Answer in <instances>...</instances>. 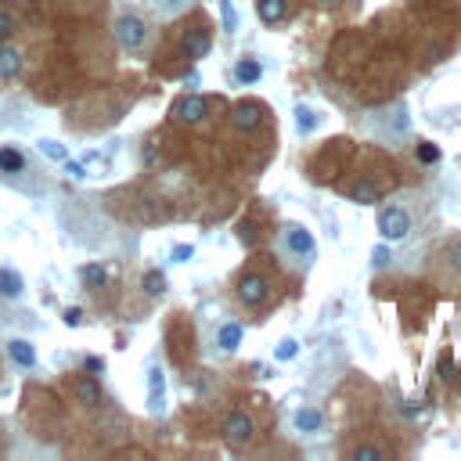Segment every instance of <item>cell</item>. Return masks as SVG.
Masks as SVG:
<instances>
[{
    "mask_svg": "<svg viewBox=\"0 0 461 461\" xmlns=\"http://www.w3.org/2000/svg\"><path fill=\"white\" fill-rule=\"evenodd\" d=\"M234 296H238V303H242L245 310L267 307V299H270V281H267V274H260V270H245V274L234 281Z\"/></svg>",
    "mask_w": 461,
    "mask_h": 461,
    "instance_id": "6da1fadb",
    "label": "cell"
},
{
    "mask_svg": "<svg viewBox=\"0 0 461 461\" xmlns=\"http://www.w3.org/2000/svg\"><path fill=\"white\" fill-rule=\"evenodd\" d=\"M112 33H116V43L123 51H141V47L148 43V22L141 19V14H119Z\"/></svg>",
    "mask_w": 461,
    "mask_h": 461,
    "instance_id": "7a4b0ae2",
    "label": "cell"
},
{
    "mask_svg": "<svg viewBox=\"0 0 461 461\" xmlns=\"http://www.w3.org/2000/svg\"><path fill=\"white\" fill-rule=\"evenodd\" d=\"M181 47H184V58H187V61H202L205 54L213 51V29H209V22H205V19H195L192 25L184 29Z\"/></svg>",
    "mask_w": 461,
    "mask_h": 461,
    "instance_id": "3957f363",
    "label": "cell"
},
{
    "mask_svg": "<svg viewBox=\"0 0 461 461\" xmlns=\"http://www.w3.org/2000/svg\"><path fill=\"white\" fill-rule=\"evenodd\" d=\"M205 116H209V101L202 94H184L170 105V119L181 123V126H202Z\"/></svg>",
    "mask_w": 461,
    "mask_h": 461,
    "instance_id": "277c9868",
    "label": "cell"
},
{
    "mask_svg": "<svg viewBox=\"0 0 461 461\" xmlns=\"http://www.w3.org/2000/svg\"><path fill=\"white\" fill-rule=\"evenodd\" d=\"M220 433H224V440L231 443V447H245V443H252V436H256V422H252L249 411H227L224 415V425H220Z\"/></svg>",
    "mask_w": 461,
    "mask_h": 461,
    "instance_id": "5b68a950",
    "label": "cell"
},
{
    "mask_svg": "<svg viewBox=\"0 0 461 461\" xmlns=\"http://www.w3.org/2000/svg\"><path fill=\"white\" fill-rule=\"evenodd\" d=\"M378 234H382V242H404V238L411 234L407 209H400V205H386V209L378 213Z\"/></svg>",
    "mask_w": 461,
    "mask_h": 461,
    "instance_id": "8992f818",
    "label": "cell"
},
{
    "mask_svg": "<svg viewBox=\"0 0 461 461\" xmlns=\"http://www.w3.org/2000/svg\"><path fill=\"white\" fill-rule=\"evenodd\" d=\"M263 116H267V108L260 101H238V105H231V112H227V119H231V126H234L238 134L260 130Z\"/></svg>",
    "mask_w": 461,
    "mask_h": 461,
    "instance_id": "52a82bcc",
    "label": "cell"
},
{
    "mask_svg": "<svg viewBox=\"0 0 461 461\" xmlns=\"http://www.w3.org/2000/svg\"><path fill=\"white\" fill-rule=\"evenodd\" d=\"M281 242H285V249L292 252V256H299V260H310L314 252H317V242H314V234L307 231V227H299V224H289L281 231Z\"/></svg>",
    "mask_w": 461,
    "mask_h": 461,
    "instance_id": "ba28073f",
    "label": "cell"
},
{
    "mask_svg": "<svg viewBox=\"0 0 461 461\" xmlns=\"http://www.w3.org/2000/svg\"><path fill=\"white\" fill-rule=\"evenodd\" d=\"M72 396H76V404H83V407H98L105 400L101 382L94 375H76L72 378Z\"/></svg>",
    "mask_w": 461,
    "mask_h": 461,
    "instance_id": "9c48e42d",
    "label": "cell"
},
{
    "mask_svg": "<svg viewBox=\"0 0 461 461\" xmlns=\"http://www.w3.org/2000/svg\"><path fill=\"white\" fill-rule=\"evenodd\" d=\"M242 339H245V328L238 321H227V325L216 328V346L224 349V354H234V349L242 346Z\"/></svg>",
    "mask_w": 461,
    "mask_h": 461,
    "instance_id": "30bf717a",
    "label": "cell"
},
{
    "mask_svg": "<svg viewBox=\"0 0 461 461\" xmlns=\"http://www.w3.org/2000/svg\"><path fill=\"white\" fill-rule=\"evenodd\" d=\"M289 14V0H256V19L263 25H278Z\"/></svg>",
    "mask_w": 461,
    "mask_h": 461,
    "instance_id": "8fae6325",
    "label": "cell"
},
{
    "mask_svg": "<svg viewBox=\"0 0 461 461\" xmlns=\"http://www.w3.org/2000/svg\"><path fill=\"white\" fill-rule=\"evenodd\" d=\"M8 357L19 364V368H37V346L29 339H11L8 342Z\"/></svg>",
    "mask_w": 461,
    "mask_h": 461,
    "instance_id": "7c38bea8",
    "label": "cell"
},
{
    "mask_svg": "<svg viewBox=\"0 0 461 461\" xmlns=\"http://www.w3.org/2000/svg\"><path fill=\"white\" fill-rule=\"evenodd\" d=\"M349 198H354L357 205H375L378 198H382V184H375V181H357L354 187H349Z\"/></svg>",
    "mask_w": 461,
    "mask_h": 461,
    "instance_id": "4fadbf2b",
    "label": "cell"
},
{
    "mask_svg": "<svg viewBox=\"0 0 461 461\" xmlns=\"http://www.w3.org/2000/svg\"><path fill=\"white\" fill-rule=\"evenodd\" d=\"M22 289H25V281H22L19 270L0 267V296H4V299H19V296H22Z\"/></svg>",
    "mask_w": 461,
    "mask_h": 461,
    "instance_id": "5bb4252c",
    "label": "cell"
},
{
    "mask_svg": "<svg viewBox=\"0 0 461 461\" xmlns=\"http://www.w3.org/2000/svg\"><path fill=\"white\" fill-rule=\"evenodd\" d=\"M292 422H296V429H299V433H317V429L325 425V415H321L317 407H299Z\"/></svg>",
    "mask_w": 461,
    "mask_h": 461,
    "instance_id": "9a60e30c",
    "label": "cell"
},
{
    "mask_svg": "<svg viewBox=\"0 0 461 461\" xmlns=\"http://www.w3.org/2000/svg\"><path fill=\"white\" fill-rule=\"evenodd\" d=\"M260 76H263V65L256 58H238V65H234L238 83H260Z\"/></svg>",
    "mask_w": 461,
    "mask_h": 461,
    "instance_id": "2e32d148",
    "label": "cell"
},
{
    "mask_svg": "<svg viewBox=\"0 0 461 461\" xmlns=\"http://www.w3.org/2000/svg\"><path fill=\"white\" fill-rule=\"evenodd\" d=\"M22 72V54L11 47H0V79H14Z\"/></svg>",
    "mask_w": 461,
    "mask_h": 461,
    "instance_id": "e0dca14e",
    "label": "cell"
},
{
    "mask_svg": "<svg viewBox=\"0 0 461 461\" xmlns=\"http://www.w3.org/2000/svg\"><path fill=\"white\" fill-rule=\"evenodd\" d=\"M163 386H166L163 368H152V371H148V389H152L148 404H152V411H163Z\"/></svg>",
    "mask_w": 461,
    "mask_h": 461,
    "instance_id": "ac0fdd59",
    "label": "cell"
},
{
    "mask_svg": "<svg viewBox=\"0 0 461 461\" xmlns=\"http://www.w3.org/2000/svg\"><path fill=\"white\" fill-rule=\"evenodd\" d=\"M25 170V155L19 148H0V173H22Z\"/></svg>",
    "mask_w": 461,
    "mask_h": 461,
    "instance_id": "d6986e66",
    "label": "cell"
},
{
    "mask_svg": "<svg viewBox=\"0 0 461 461\" xmlns=\"http://www.w3.org/2000/svg\"><path fill=\"white\" fill-rule=\"evenodd\" d=\"M141 289H145L152 299H158L166 292V274L163 270H145V278H141Z\"/></svg>",
    "mask_w": 461,
    "mask_h": 461,
    "instance_id": "ffe728a7",
    "label": "cell"
},
{
    "mask_svg": "<svg viewBox=\"0 0 461 461\" xmlns=\"http://www.w3.org/2000/svg\"><path fill=\"white\" fill-rule=\"evenodd\" d=\"M79 278H83L87 289H105V281H108V274H105L101 263H87L83 270H79Z\"/></svg>",
    "mask_w": 461,
    "mask_h": 461,
    "instance_id": "44dd1931",
    "label": "cell"
},
{
    "mask_svg": "<svg viewBox=\"0 0 461 461\" xmlns=\"http://www.w3.org/2000/svg\"><path fill=\"white\" fill-rule=\"evenodd\" d=\"M314 126H317V112L307 108V105H299L296 108V130L299 134H314Z\"/></svg>",
    "mask_w": 461,
    "mask_h": 461,
    "instance_id": "7402d4cb",
    "label": "cell"
},
{
    "mask_svg": "<svg viewBox=\"0 0 461 461\" xmlns=\"http://www.w3.org/2000/svg\"><path fill=\"white\" fill-rule=\"evenodd\" d=\"M40 152H43L47 158H54V163H65V158H69L65 145H58V141H51V137H43V141H40Z\"/></svg>",
    "mask_w": 461,
    "mask_h": 461,
    "instance_id": "603a6c76",
    "label": "cell"
},
{
    "mask_svg": "<svg viewBox=\"0 0 461 461\" xmlns=\"http://www.w3.org/2000/svg\"><path fill=\"white\" fill-rule=\"evenodd\" d=\"M415 155H418V163H425V166H433V163H440V148L433 145V141H422V145L415 148Z\"/></svg>",
    "mask_w": 461,
    "mask_h": 461,
    "instance_id": "cb8c5ba5",
    "label": "cell"
},
{
    "mask_svg": "<svg viewBox=\"0 0 461 461\" xmlns=\"http://www.w3.org/2000/svg\"><path fill=\"white\" fill-rule=\"evenodd\" d=\"M349 458H354V461H378V458H386V451L382 447H368V443H364V447L349 451Z\"/></svg>",
    "mask_w": 461,
    "mask_h": 461,
    "instance_id": "d4e9b609",
    "label": "cell"
},
{
    "mask_svg": "<svg viewBox=\"0 0 461 461\" xmlns=\"http://www.w3.org/2000/svg\"><path fill=\"white\" fill-rule=\"evenodd\" d=\"M296 354H299V342H296V339H281L278 349H274L278 360H296Z\"/></svg>",
    "mask_w": 461,
    "mask_h": 461,
    "instance_id": "484cf974",
    "label": "cell"
},
{
    "mask_svg": "<svg viewBox=\"0 0 461 461\" xmlns=\"http://www.w3.org/2000/svg\"><path fill=\"white\" fill-rule=\"evenodd\" d=\"M14 29H19V22H14V14L8 8H0V40H8Z\"/></svg>",
    "mask_w": 461,
    "mask_h": 461,
    "instance_id": "4316f807",
    "label": "cell"
},
{
    "mask_svg": "<svg viewBox=\"0 0 461 461\" xmlns=\"http://www.w3.org/2000/svg\"><path fill=\"white\" fill-rule=\"evenodd\" d=\"M389 260H393V256H389V249H386V245H378V249L371 252V263H375L378 270H382V267H386Z\"/></svg>",
    "mask_w": 461,
    "mask_h": 461,
    "instance_id": "83f0119b",
    "label": "cell"
},
{
    "mask_svg": "<svg viewBox=\"0 0 461 461\" xmlns=\"http://www.w3.org/2000/svg\"><path fill=\"white\" fill-rule=\"evenodd\" d=\"M220 11H224V25H227V33H234V25H238V19H234V8H231L227 0H224V4H220Z\"/></svg>",
    "mask_w": 461,
    "mask_h": 461,
    "instance_id": "f1b7e54d",
    "label": "cell"
},
{
    "mask_svg": "<svg viewBox=\"0 0 461 461\" xmlns=\"http://www.w3.org/2000/svg\"><path fill=\"white\" fill-rule=\"evenodd\" d=\"M192 245H177V249H173V263H187V260H192Z\"/></svg>",
    "mask_w": 461,
    "mask_h": 461,
    "instance_id": "f546056e",
    "label": "cell"
},
{
    "mask_svg": "<svg viewBox=\"0 0 461 461\" xmlns=\"http://www.w3.org/2000/svg\"><path fill=\"white\" fill-rule=\"evenodd\" d=\"M79 321H83V310H79V307H69V310H65V325H69V328H79Z\"/></svg>",
    "mask_w": 461,
    "mask_h": 461,
    "instance_id": "4dcf8cb0",
    "label": "cell"
},
{
    "mask_svg": "<svg viewBox=\"0 0 461 461\" xmlns=\"http://www.w3.org/2000/svg\"><path fill=\"white\" fill-rule=\"evenodd\" d=\"M447 260H451V267H454V270H461V242H451Z\"/></svg>",
    "mask_w": 461,
    "mask_h": 461,
    "instance_id": "1f68e13d",
    "label": "cell"
},
{
    "mask_svg": "<svg viewBox=\"0 0 461 461\" xmlns=\"http://www.w3.org/2000/svg\"><path fill=\"white\" fill-rule=\"evenodd\" d=\"M65 173H69L72 181H83V177H87V173H83V166H79V163H65Z\"/></svg>",
    "mask_w": 461,
    "mask_h": 461,
    "instance_id": "d6a6232c",
    "label": "cell"
},
{
    "mask_svg": "<svg viewBox=\"0 0 461 461\" xmlns=\"http://www.w3.org/2000/svg\"><path fill=\"white\" fill-rule=\"evenodd\" d=\"M187 4V0H158V8H163V11H181Z\"/></svg>",
    "mask_w": 461,
    "mask_h": 461,
    "instance_id": "836d02e7",
    "label": "cell"
},
{
    "mask_svg": "<svg viewBox=\"0 0 461 461\" xmlns=\"http://www.w3.org/2000/svg\"><path fill=\"white\" fill-rule=\"evenodd\" d=\"M83 368H87V371H101L105 364H101V357H87V364H83Z\"/></svg>",
    "mask_w": 461,
    "mask_h": 461,
    "instance_id": "e575fe53",
    "label": "cell"
},
{
    "mask_svg": "<svg viewBox=\"0 0 461 461\" xmlns=\"http://www.w3.org/2000/svg\"><path fill=\"white\" fill-rule=\"evenodd\" d=\"M321 8H336V4H342V0H317Z\"/></svg>",
    "mask_w": 461,
    "mask_h": 461,
    "instance_id": "d590c367",
    "label": "cell"
}]
</instances>
